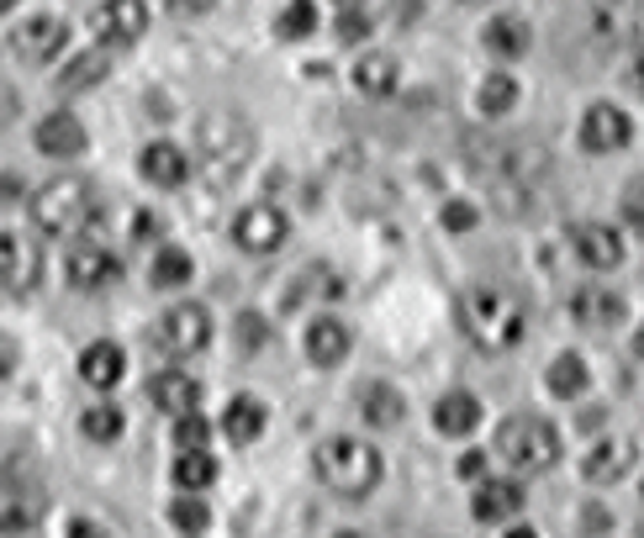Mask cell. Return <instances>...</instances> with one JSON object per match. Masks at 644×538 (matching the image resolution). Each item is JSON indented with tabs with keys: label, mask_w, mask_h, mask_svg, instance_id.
<instances>
[{
	"label": "cell",
	"mask_w": 644,
	"mask_h": 538,
	"mask_svg": "<svg viewBox=\"0 0 644 538\" xmlns=\"http://www.w3.org/2000/svg\"><path fill=\"white\" fill-rule=\"evenodd\" d=\"M339 538H364V534H339Z\"/></svg>",
	"instance_id": "f907efd6"
},
{
	"label": "cell",
	"mask_w": 644,
	"mask_h": 538,
	"mask_svg": "<svg viewBox=\"0 0 644 538\" xmlns=\"http://www.w3.org/2000/svg\"><path fill=\"white\" fill-rule=\"evenodd\" d=\"M80 428H85V439L111 443V439H121V428H127V422H121L117 407H90V412L80 418Z\"/></svg>",
	"instance_id": "e575fe53"
},
{
	"label": "cell",
	"mask_w": 644,
	"mask_h": 538,
	"mask_svg": "<svg viewBox=\"0 0 644 538\" xmlns=\"http://www.w3.org/2000/svg\"><path fill=\"white\" fill-rule=\"evenodd\" d=\"M11 370H17V343H11V339H0V380L11 375Z\"/></svg>",
	"instance_id": "f6af8a7d"
},
{
	"label": "cell",
	"mask_w": 644,
	"mask_h": 538,
	"mask_svg": "<svg viewBox=\"0 0 644 538\" xmlns=\"http://www.w3.org/2000/svg\"><path fill=\"white\" fill-rule=\"evenodd\" d=\"M264 418H270V412H264L260 397H233L227 401V412H222V433L243 449V443H254L264 433Z\"/></svg>",
	"instance_id": "d4e9b609"
},
{
	"label": "cell",
	"mask_w": 644,
	"mask_h": 538,
	"mask_svg": "<svg viewBox=\"0 0 644 538\" xmlns=\"http://www.w3.org/2000/svg\"><path fill=\"white\" fill-rule=\"evenodd\" d=\"M285 238H291V217L281 206H270V200H254V206H243L233 217V243L243 254H275Z\"/></svg>",
	"instance_id": "8992f818"
},
{
	"label": "cell",
	"mask_w": 644,
	"mask_h": 538,
	"mask_svg": "<svg viewBox=\"0 0 644 538\" xmlns=\"http://www.w3.org/2000/svg\"><path fill=\"white\" fill-rule=\"evenodd\" d=\"M6 6H11V0H0V11H6Z\"/></svg>",
	"instance_id": "816d5d0a"
},
{
	"label": "cell",
	"mask_w": 644,
	"mask_h": 538,
	"mask_svg": "<svg viewBox=\"0 0 644 538\" xmlns=\"http://www.w3.org/2000/svg\"><path fill=\"white\" fill-rule=\"evenodd\" d=\"M339 38H343V42L370 38V17H360V6H343V17H339Z\"/></svg>",
	"instance_id": "f35d334b"
},
{
	"label": "cell",
	"mask_w": 644,
	"mask_h": 538,
	"mask_svg": "<svg viewBox=\"0 0 644 538\" xmlns=\"http://www.w3.org/2000/svg\"><path fill=\"white\" fill-rule=\"evenodd\" d=\"M354 401H360V418L370 422V428H397V422L407 418L402 391L386 385V380H364L360 391H354Z\"/></svg>",
	"instance_id": "7402d4cb"
},
{
	"label": "cell",
	"mask_w": 644,
	"mask_h": 538,
	"mask_svg": "<svg viewBox=\"0 0 644 538\" xmlns=\"http://www.w3.org/2000/svg\"><path fill=\"white\" fill-rule=\"evenodd\" d=\"M549 391H555V397L560 401H576L586 391V359L582 354H560L555 359V364H549Z\"/></svg>",
	"instance_id": "4dcf8cb0"
},
{
	"label": "cell",
	"mask_w": 644,
	"mask_h": 538,
	"mask_svg": "<svg viewBox=\"0 0 644 538\" xmlns=\"http://www.w3.org/2000/svg\"><path fill=\"white\" fill-rule=\"evenodd\" d=\"M17 111H21V100H17V90H11V85L0 80V127H11V121H17Z\"/></svg>",
	"instance_id": "ab89813d"
},
{
	"label": "cell",
	"mask_w": 644,
	"mask_h": 538,
	"mask_svg": "<svg viewBox=\"0 0 644 538\" xmlns=\"http://www.w3.org/2000/svg\"><path fill=\"white\" fill-rule=\"evenodd\" d=\"M528 21L524 17H491V27L481 32V42L491 48V53H502V59H518V53H528Z\"/></svg>",
	"instance_id": "4316f807"
},
{
	"label": "cell",
	"mask_w": 644,
	"mask_h": 538,
	"mask_svg": "<svg viewBox=\"0 0 644 538\" xmlns=\"http://www.w3.org/2000/svg\"><path fill=\"white\" fill-rule=\"evenodd\" d=\"M133 233H138V243H154L164 233V222L154 217V212H138V222H133Z\"/></svg>",
	"instance_id": "60d3db41"
},
{
	"label": "cell",
	"mask_w": 644,
	"mask_h": 538,
	"mask_svg": "<svg viewBox=\"0 0 644 538\" xmlns=\"http://www.w3.org/2000/svg\"><path fill=\"white\" fill-rule=\"evenodd\" d=\"M111 75V53L106 48H90L80 59H69V69L59 75V90H90V85H101Z\"/></svg>",
	"instance_id": "83f0119b"
},
{
	"label": "cell",
	"mask_w": 644,
	"mask_h": 538,
	"mask_svg": "<svg viewBox=\"0 0 644 538\" xmlns=\"http://www.w3.org/2000/svg\"><path fill=\"white\" fill-rule=\"evenodd\" d=\"M154 333H159V343L169 354H202L206 343H212V317H206V306H196V301H180V306L164 312Z\"/></svg>",
	"instance_id": "52a82bcc"
},
{
	"label": "cell",
	"mask_w": 644,
	"mask_h": 538,
	"mask_svg": "<svg viewBox=\"0 0 644 538\" xmlns=\"http://www.w3.org/2000/svg\"><path fill=\"white\" fill-rule=\"evenodd\" d=\"M460 6H486V0H460Z\"/></svg>",
	"instance_id": "c3c4849f"
},
{
	"label": "cell",
	"mask_w": 644,
	"mask_h": 538,
	"mask_svg": "<svg viewBox=\"0 0 644 538\" xmlns=\"http://www.w3.org/2000/svg\"><path fill=\"white\" fill-rule=\"evenodd\" d=\"M570 317L582 322V327H618L628 317V301L613 285H582L570 296Z\"/></svg>",
	"instance_id": "5bb4252c"
},
{
	"label": "cell",
	"mask_w": 644,
	"mask_h": 538,
	"mask_svg": "<svg viewBox=\"0 0 644 538\" xmlns=\"http://www.w3.org/2000/svg\"><path fill=\"white\" fill-rule=\"evenodd\" d=\"M628 470H634V439H603L582 454V476L592 480V486H613V480H624Z\"/></svg>",
	"instance_id": "2e32d148"
},
{
	"label": "cell",
	"mask_w": 644,
	"mask_h": 538,
	"mask_svg": "<svg viewBox=\"0 0 644 538\" xmlns=\"http://www.w3.org/2000/svg\"><path fill=\"white\" fill-rule=\"evenodd\" d=\"M206 439H212V422L202 412H180L175 418V449H206Z\"/></svg>",
	"instance_id": "8d00e7d4"
},
{
	"label": "cell",
	"mask_w": 644,
	"mask_h": 538,
	"mask_svg": "<svg viewBox=\"0 0 644 538\" xmlns=\"http://www.w3.org/2000/svg\"><path fill=\"white\" fill-rule=\"evenodd\" d=\"M628 138H634V121H628L624 106H613V100L586 106V117H582V148L586 154H618Z\"/></svg>",
	"instance_id": "ba28073f"
},
{
	"label": "cell",
	"mask_w": 644,
	"mask_h": 538,
	"mask_svg": "<svg viewBox=\"0 0 644 538\" xmlns=\"http://www.w3.org/2000/svg\"><path fill=\"white\" fill-rule=\"evenodd\" d=\"M42 275V248L21 233H0V285L11 291H32Z\"/></svg>",
	"instance_id": "7c38bea8"
},
{
	"label": "cell",
	"mask_w": 644,
	"mask_h": 538,
	"mask_svg": "<svg viewBox=\"0 0 644 538\" xmlns=\"http://www.w3.org/2000/svg\"><path fill=\"white\" fill-rule=\"evenodd\" d=\"M148 280H154L159 291H175V285H185V280H196V264H191L185 248H159L154 264H148Z\"/></svg>",
	"instance_id": "f546056e"
},
{
	"label": "cell",
	"mask_w": 644,
	"mask_h": 538,
	"mask_svg": "<svg viewBox=\"0 0 644 538\" xmlns=\"http://www.w3.org/2000/svg\"><path fill=\"white\" fill-rule=\"evenodd\" d=\"M32 143H38V154H48V159H80L90 138H85V121H80V117H69V111H53V117L38 121Z\"/></svg>",
	"instance_id": "9a60e30c"
},
{
	"label": "cell",
	"mask_w": 644,
	"mask_h": 538,
	"mask_svg": "<svg viewBox=\"0 0 644 538\" xmlns=\"http://www.w3.org/2000/svg\"><path fill=\"white\" fill-rule=\"evenodd\" d=\"M212 6H217V0H169V11H175V17H206Z\"/></svg>",
	"instance_id": "b9f144b4"
},
{
	"label": "cell",
	"mask_w": 644,
	"mask_h": 538,
	"mask_svg": "<svg viewBox=\"0 0 644 538\" xmlns=\"http://www.w3.org/2000/svg\"><path fill=\"white\" fill-rule=\"evenodd\" d=\"M524 486L518 480H481L476 486V497H470V512H476V522H507L524 512Z\"/></svg>",
	"instance_id": "ac0fdd59"
},
{
	"label": "cell",
	"mask_w": 644,
	"mask_h": 538,
	"mask_svg": "<svg viewBox=\"0 0 644 538\" xmlns=\"http://www.w3.org/2000/svg\"><path fill=\"white\" fill-rule=\"evenodd\" d=\"M507 538H539V534H534V528H524V522H518V528H507Z\"/></svg>",
	"instance_id": "7dc6e473"
},
{
	"label": "cell",
	"mask_w": 644,
	"mask_h": 538,
	"mask_svg": "<svg viewBox=\"0 0 644 538\" xmlns=\"http://www.w3.org/2000/svg\"><path fill=\"white\" fill-rule=\"evenodd\" d=\"M138 169H143V179H154V185H164V190H175V185L191 179V154H185L180 143H148Z\"/></svg>",
	"instance_id": "d6986e66"
},
{
	"label": "cell",
	"mask_w": 644,
	"mask_h": 538,
	"mask_svg": "<svg viewBox=\"0 0 644 538\" xmlns=\"http://www.w3.org/2000/svg\"><path fill=\"white\" fill-rule=\"evenodd\" d=\"M624 212H628V227H640V179H628V190H624Z\"/></svg>",
	"instance_id": "7bdbcfd3"
},
{
	"label": "cell",
	"mask_w": 644,
	"mask_h": 538,
	"mask_svg": "<svg viewBox=\"0 0 644 538\" xmlns=\"http://www.w3.org/2000/svg\"><path fill=\"white\" fill-rule=\"evenodd\" d=\"M339 6H364V0H339Z\"/></svg>",
	"instance_id": "681fc988"
},
{
	"label": "cell",
	"mask_w": 644,
	"mask_h": 538,
	"mask_svg": "<svg viewBox=\"0 0 644 538\" xmlns=\"http://www.w3.org/2000/svg\"><path fill=\"white\" fill-rule=\"evenodd\" d=\"M397 80H402V69H397L391 53H364V59L354 63V90H360V96H391Z\"/></svg>",
	"instance_id": "484cf974"
},
{
	"label": "cell",
	"mask_w": 644,
	"mask_h": 538,
	"mask_svg": "<svg viewBox=\"0 0 644 538\" xmlns=\"http://www.w3.org/2000/svg\"><path fill=\"white\" fill-rule=\"evenodd\" d=\"M349 349H354V333L339 317H312V327H306V359L318 370H339L343 359H349Z\"/></svg>",
	"instance_id": "e0dca14e"
},
{
	"label": "cell",
	"mask_w": 644,
	"mask_h": 538,
	"mask_svg": "<svg viewBox=\"0 0 644 538\" xmlns=\"http://www.w3.org/2000/svg\"><path fill=\"white\" fill-rule=\"evenodd\" d=\"M121 370H127V354H121L117 343H90V349H85L80 354V380L85 385H96V391H111V385H117L121 380Z\"/></svg>",
	"instance_id": "cb8c5ba5"
},
{
	"label": "cell",
	"mask_w": 644,
	"mask_h": 538,
	"mask_svg": "<svg viewBox=\"0 0 644 538\" xmlns=\"http://www.w3.org/2000/svg\"><path fill=\"white\" fill-rule=\"evenodd\" d=\"M217 480V459L206 454V449H180V459H175V486L180 491H206Z\"/></svg>",
	"instance_id": "f1b7e54d"
},
{
	"label": "cell",
	"mask_w": 644,
	"mask_h": 538,
	"mask_svg": "<svg viewBox=\"0 0 644 538\" xmlns=\"http://www.w3.org/2000/svg\"><path fill=\"white\" fill-rule=\"evenodd\" d=\"M169 522H175L180 534L196 538V534H206V528H212V507H206L196 491H180V497L169 501Z\"/></svg>",
	"instance_id": "1f68e13d"
},
{
	"label": "cell",
	"mask_w": 644,
	"mask_h": 538,
	"mask_svg": "<svg viewBox=\"0 0 644 538\" xmlns=\"http://www.w3.org/2000/svg\"><path fill=\"white\" fill-rule=\"evenodd\" d=\"M312 27H318V6H312V0H291V6L281 11V21H275V32L291 38V42L312 38Z\"/></svg>",
	"instance_id": "836d02e7"
},
{
	"label": "cell",
	"mask_w": 644,
	"mask_h": 538,
	"mask_svg": "<svg viewBox=\"0 0 644 538\" xmlns=\"http://www.w3.org/2000/svg\"><path fill=\"white\" fill-rule=\"evenodd\" d=\"M460 327L465 339L486 349V354H502L513 343H524L528 333V306L518 301V291H507L497 280H476L460 291Z\"/></svg>",
	"instance_id": "6da1fadb"
},
{
	"label": "cell",
	"mask_w": 644,
	"mask_h": 538,
	"mask_svg": "<svg viewBox=\"0 0 644 538\" xmlns=\"http://www.w3.org/2000/svg\"><path fill=\"white\" fill-rule=\"evenodd\" d=\"M64 42H69V27H64L59 17H27L11 32V53L27 63H48L64 53Z\"/></svg>",
	"instance_id": "8fae6325"
},
{
	"label": "cell",
	"mask_w": 644,
	"mask_h": 538,
	"mask_svg": "<svg viewBox=\"0 0 644 538\" xmlns=\"http://www.w3.org/2000/svg\"><path fill=\"white\" fill-rule=\"evenodd\" d=\"M148 397H154V407H164L169 418H180V412H196L202 385H196V375H185V370H159V375L148 380Z\"/></svg>",
	"instance_id": "603a6c76"
},
{
	"label": "cell",
	"mask_w": 644,
	"mask_h": 538,
	"mask_svg": "<svg viewBox=\"0 0 644 538\" xmlns=\"http://www.w3.org/2000/svg\"><path fill=\"white\" fill-rule=\"evenodd\" d=\"M476 222H481V212H476L470 200H449V206H443V227H449V233H470Z\"/></svg>",
	"instance_id": "74e56055"
},
{
	"label": "cell",
	"mask_w": 644,
	"mask_h": 538,
	"mask_svg": "<svg viewBox=\"0 0 644 538\" xmlns=\"http://www.w3.org/2000/svg\"><path fill=\"white\" fill-rule=\"evenodd\" d=\"M96 217H101V200H96V190L85 179H69V175L48 179L32 196V222L42 233H53V238H80Z\"/></svg>",
	"instance_id": "277c9868"
},
{
	"label": "cell",
	"mask_w": 644,
	"mask_h": 538,
	"mask_svg": "<svg viewBox=\"0 0 644 538\" xmlns=\"http://www.w3.org/2000/svg\"><path fill=\"white\" fill-rule=\"evenodd\" d=\"M318 476L328 491H339V497L360 501L370 497L375 486H381L386 464H381V449H370L364 439H349V433H339V439H322L318 443Z\"/></svg>",
	"instance_id": "3957f363"
},
{
	"label": "cell",
	"mask_w": 644,
	"mask_h": 538,
	"mask_svg": "<svg viewBox=\"0 0 644 538\" xmlns=\"http://www.w3.org/2000/svg\"><path fill=\"white\" fill-rule=\"evenodd\" d=\"M121 275V260L106 248V243H75L69 248V260H64V280L75 285V291H101V285H111V280Z\"/></svg>",
	"instance_id": "9c48e42d"
},
{
	"label": "cell",
	"mask_w": 644,
	"mask_h": 538,
	"mask_svg": "<svg viewBox=\"0 0 644 538\" xmlns=\"http://www.w3.org/2000/svg\"><path fill=\"white\" fill-rule=\"evenodd\" d=\"M233 343H238L243 354H254V349H264V343H270V322H264L260 312H243V317L233 322Z\"/></svg>",
	"instance_id": "d590c367"
},
{
	"label": "cell",
	"mask_w": 644,
	"mask_h": 538,
	"mask_svg": "<svg viewBox=\"0 0 644 538\" xmlns=\"http://www.w3.org/2000/svg\"><path fill=\"white\" fill-rule=\"evenodd\" d=\"M497 454H502L513 470H524V476L549 470V464L560 459V428L549 418H534V412L507 418L502 428H497Z\"/></svg>",
	"instance_id": "5b68a950"
},
{
	"label": "cell",
	"mask_w": 644,
	"mask_h": 538,
	"mask_svg": "<svg viewBox=\"0 0 644 538\" xmlns=\"http://www.w3.org/2000/svg\"><path fill=\"white\" fill-rule=\"evenodd\" d=\"M476 100H481L486 117H507V111L518 106V85H513V75H486Z\"/></svg>",
	"instance_id": "d6a6232c"
},
{
	"label": "cell",
	"mask_w": 644,
	"mask_h": 538,
	"mask_svg": "<svg viewBox=\"0 0 644 538\" xmlns=\"http://www.w3.org/2000/svg\"><path fill=\"white\" fill-rule=\"evenodd\" d=\"M69 538H106L101 522H90V518H75L69 522Z\"/></svg>",
	"instance_id": "ee69618b"
},
{
	"label": "cell",
	"mask_w": 644,
	"mask_h": 538,
	"mask_svg": "<svg viewBox=\"0 0 644 538\" xmlns=\"http://www.w3.org/2000/svg\"><path fill=\"white\" fill-rule=\"evenodd\" d=\"M96 38L111 42V48H127V42H138L148 32V0H101L96 6Z\"/></svg>",
	"instance_id": "30bf717a"
},
{
	"label": "cell",
	"mask_w": 644,
	"mask_h": 538,
	"mask_svg": "<svg viewBox=\"0 0 644 538\" xmlns=\"http://www.w3.org/2000/svg\"><path fill=\"white\" fill-rule=\"evenodd\" d=\"M254 159V121L233 106H212L196 121V169L212 185H233Z\"/></svg>",
	"instance_id": "7a4b0ae2"
},
{
	"label": "cell",
	"mask_w": 644,
	"mask_h": 538,
	"mask_svg": "<svg viewBox=\"0 0 644 538\" xmlns=\"http://www.w3.org/2000/svg\"><path fill=\"white\" fill-rule=\"evenodd\" d=\"M433 428H439L443 439L476 433V428H481V397H470V391H443L439 407H433Z\"/></svg>",
	"instance_id": "44dd1931"
},
{
	"label": "cell",
	"mask_w": 644,
	"mask_h": 538,
	"mask_svg": "<svg viewBox=\"0 0 644 538\" xmlns=\"http://www.w3.org/2000/svg\"><path fill=\"white\" fill-rule=\"evenodd\" d=\"M38 518H42V491H32V486H11V480H0V538L27 534V528H32Z\"/></svg>",
	"instance_id": "ffe728a7"
},
{
	"label": "cell",
	"mask_w": 644,
	"mask_h": 538,
	"mask_svg": "<svg viewBox=\"0 0 644 538\" xmlns=\"http://www.w3.org/2000/svg\"><path fill=\"white\" fill-rule=\"evenodd\" d=\"M481 470H486L481 454H465V459H460V476H481Z\"/></svg>",
	"instance_id": "bcb514c9"
},
{
	"label": "cell",
	"mask_w": 644,
	"mask_h": 538,
	"mask_svg": "<svg viewBox=\"0 0 644 538\" xmlns=\"http://www.w3.org/2000/svg\"><path fill=\"white\" fill-rule=\"evenodd\" d=\"M570 248H576V260H586L592 270H618V264H624V238H618V227H607V222H576V227H570Z\"/></svg>",
	"instance_id": "4fadbf2b"
}]
</instances>
